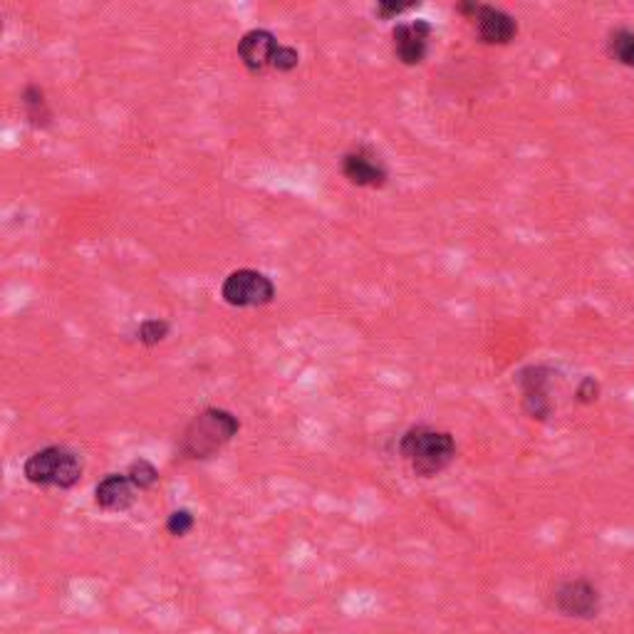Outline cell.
<instances>
[{
	"label": "cell",
	"instance_id": "e0dca14e",
	"mask_svg": "<svg viewBox=\"0 0 634 634\" xmlns=\"http://www.w3.org/2000/svg\"><path fill=\"white\" fill-rule=\"evenodd\" d=\"M600 394H602V384H600L598 377L585 374V377H582V380L578 382V387H575V402L582 404V406L595 404L598 399H600Z\"/></svg>",
	"mask_w": 634,
	"mask_h": 634
},
{
	"label": "cell",
	"instance_id": "5bb4252c",
	"mask_svg": "<svg viewBox=\"0 0 634 634\" xmlns=\"http://www.w3.org/2000/svg\"><path fill=\"white\" fill-rule=\"evenodd\" d=\"M127 476H129V480H131V486H135L139 494L141 490H151L155 488L157 484H159V468L149 462V458H145V456H139V458H135V462H131L129 466H127V472H125Z\"/></svg>",
	"mask_w": 634,
	"mask_h": 634
},
{
	"label": "cell",
	"instance_id": "6da1fadb",
	"mask_svg": "<svg viewBox=\"0 0 634 634\" xmlns=\"http://www.w3.org/2000/svg\"><path fill=\"white\" fill-rule=\"evenodd\" d=\"M397 452L412 468L414 476L436 478L456 462L458 446L452 432L429 424H414L399 436Z\"/></svg>",
	"mask_w": 634,
	"mask_h": 634
},
{
	"label": "cell",
	"instance_id": "277c9868",
	"mask_svg": "<svg viewBox=\"0 0 634 634\" xmlns=\"http://www.w3.org/2000/svg\"><path fill=\"white\" fill-rule=\"evenodd\" d=\"M558 370L550 364H526L524 370L516 374V384L520 390V409L533 422H548L556 414L553 402V380Z\"/></svg>",
	"mask_w": 634,
	"mask_h": 634
},
{
	"label": "cell",
	"instance_id": "d6986e66",
	"mask_svg": "<svg viewBox=\"0 0 634 634\" xmlns=\"http://www.w3.org/2000/svg\"><path fill=\"white\" fill-rule=\"evenodd\" d=\"M416 6L419 3H414V0H409V3H397V0H382V3L374 6V15L382 18V20H394L399 15L409 13V10L416 8Z\"/></svg>",
	"mask_w": 634,
	"mask_h": 634
},
{
	"label": "cell",
	"instance_id": "8fae6325",
	"mask_svg": "<svg viewBox=\"0 0 634 634\" xmlns=\"http://www.w3.org/2000/svg\"><path fill=\"white\" fill-rule=\"evenodd\" d=\"M139 490L131 486L129 476L121 474H107L95 486V504L105 514H127V510L137 504Z\"/></svg>",
	"mask_w": 634,
	"mask_h": 634
},
{
	"label": "cell",
	"instance_id": "8992f818",
	"mask_svg": "<svg viewBox=\"0 0 634 634\" xmlns=\"http://www.w3.org/2000/svg\"><path fill=\"white\" fill-rule=\"evenodd\" d=\"M221 300L231 308H265L275 300V283L253 268H239L221 283Z\"/></svg>",
	"mask_w": 634,
	"mask_h": 634
},
{
	"label": "cell",
	"instance_id": "5b68a950",
	"mask_svg": "<svg viewBox=\"0 0 634 634\" xmlns=\"http://www.w3.org/2000/svg\"><path fill=\"white\" fill-rule=\"evenodd\" d=\"M550 607L566 620L592 622L602 612V592L590 578L562 580L550 595Z\"/></svg>",
	"mask_w": 634,
	"mask_h": 634
},
{
	"label": "cell",
	"instance_id": "ac0fdd59",
	"mask_svg": "<svg viewBox=\"0 0 634 634\" xmlns=\"http://www.w3.org/2000/svg\"><path fill=\"white\" fill-rule=\"evenodd\" d=\"M300 65V53L293 45H281L278 53L273 57V70L278 73H293L295 67Z\"/></svg>",
	"mask_w": 634,
	"mask_h": 634
},
{
	"label": "cell",
	"instance_id": "9a60e30c",
	"mask_svg": "<svg viewBox=\"0 0 634 634\" xmlns=\"http://www.w3.org/2000/svg\"><path fill=\"white\" fill-rule=\"evenodd\" d=\"M171 335V323L163 317H147L137 327V340L145 347H157Z\"/></svg>",
	"mask_w": 634,
	"mask_h": 634
},
{
	"label": "cell",
	"instance_id": "9c48e42d",
	"mask_svg": "<svg viewBox=\"0 0 634 634\" xmlns=\"http://www.w3.org/2000/svg\"><path fill=\"white\" fill-rule=\"evenodd\" d=\"M472 23L476 28L478 43L484 45H510L518 38V20L506 13L504 8L478 3Z\"/></svg>",
	"mask_w": 634,
	"mask_h": 634
},
{
	"label": "cell",
	"instance_id": "4fadbf2b",
	"mask_svg": "<svg viewBox=\"0 0 634 634\" xmlns=\"http://www.w3.org/2000/svg\"><path fill=\"white\" fill-rule=\"evenodd\" d=\"M607 55H610L612 63L634 70V28L610 30Z\"/></svg>",
	"mask_w": 634,
	"mask_h": 634
},
{
	"label": "cell",
	"instance_id": "ba28073f",
	"mask_svg": "<svg viewBox=\"0 0 634 634\" xmlns=\"http://www.w3.org/2000/svg\"><path fill=\"white\" fill-rule=\"evenodd\" d=\"M434 35V25L424 18L399 23L392 30V50L394 57L404 67L422 65L429 55V40Z\"/></svg>",
	"mask_w": 634,
	"mask_h": 634
},
{
	"label": "cell",
	"instance_id": "3957f363",
	"mask_svg": "<svg viewBox=\"0 0 634 634\" xmlns=\"http://www.w3.org/2000/svg\"><path fill=\"white\" fill-rule=\"evenodd\" d=\"M23 476L28 484L38 488H75L85 476V462L67 446H45L30 454L23 464Z\"/></svg>",
	"mask_w": 634,
	"mask_h": 634
},
{
	"label": "cell",
	"instance_id": "7a4b0ae2",
	"mask_svg": "<svg viewBox=\"0 0 634 634\" xmlns=\"http://www.w3.org/2000/svg\"><path fill=\"white\" fill-rule=\"evenodd\" d=\"M241 432V419L221 406H207L183 426L179 454L187 462H209L219 456Z\"/></svg>",
	"mask_w": 634,
	"mask_h": 634
},
{
	"label": "cell",
	"instance_id": "7c38bea8",
	"mask_svg": "<svg viewBox=\"0 0 634 634\" xmlns=\"http://www.w3.org/2000/svg\"><path fill=\"white\" fill-rule=\"evenodd\" d=\"M20 102H23V112H25V119H28L30 127L47 129L50 125H53V109H50V105H47L45 89L35 85V82L25 85L23 95H20Z\"/></svg>",
	"mask_w": 634,
	"mask_h": 634
},
{
	"label": "cell",
	"instance_id": "30bf717a",
	"mask_svg": "<svg viewBox=\"0 0 634 634\" xmlns=\"http://www.w3.org/2000/svg\"><path fill=\"white\" fill-rule=\"evenodd\" d=\"M278 38L265 28H253L239 40V60L251 75H261L273 67V57L278 53Z\"/></svg>",
	"mask_w": 634,
	"mask_h": 634
},
{
	"label": "cell",
	"instance_id": "2e32d148",
	"mask_svg": "<svg viewBox=\"0 0 634 634\" xmlns=\"http://www.w3.org/2000/svg\"><path fill=\"white\" fill-rule=\"evenodd\" d=\"M163 528H167V533L171 538H187L191 530L197 528V516H193L189 508H177V510H171Z\"/></svg>",
	"mask_w": 634,
	"mask_h": 634
},
{
	"label": "cell",
	"instance_id": "52a82bcc",
	"mask_svg": "<svg viewBox=\"0 0 634 634\" xmlns=\"http://www.w3.org/2000/svg\"><path fill=\"white\" fill-rule=\"evenodd\" d=\"M342 177L357 189H384L390 181V169L370 147H355L340 161Z\"/></svg>",
	"mask_w": 634,
	"mask_h": 634
}]
</instances>
